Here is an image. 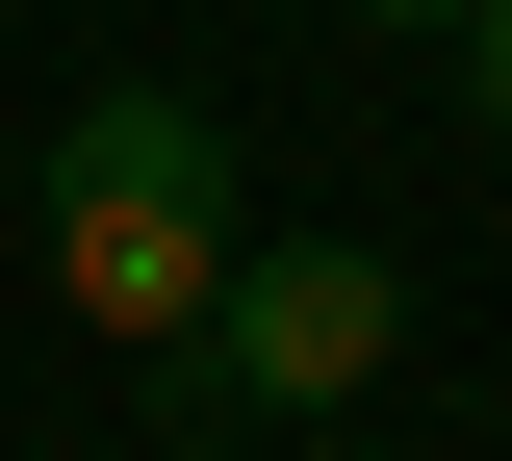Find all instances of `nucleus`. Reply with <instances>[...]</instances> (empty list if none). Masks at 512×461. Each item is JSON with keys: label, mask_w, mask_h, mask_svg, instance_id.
<instances>
[{"label": "nucleus", "mask_w": 512, "mask_h": 461, "mask_svg": "<svg viewBox=\"0 0 512 461\" xmlns=\"http://www.w3.org/2000/svg\"><path fill=\"white\" fill-rule=\"evenodd\" d=\"M128 461H256V436H128Z\"/></svg>", "instance_id": "obj_5"}, {"label": "nucleus", "mask_w": 512, "mask_h": 461, "mask_svg": "<svg viewBox=\"0 0 512 461\" xmlns=\"http://www.w3.org/2000/svg\"><path fill=\"white\" fill-rule=\"evenodd\" d=\"M180 359L231 410H359L384 359H410V257H384V231H231V282H205Z\"/></svg>", "instance_id": "obj_2"}, {"label": "nucleus", "mask_w": 512, "mask_h": 461, "mask_svg": "<svg viewBox=\"0 0 512 461\" xmlns=\"http://www.w3.org/2000/svg\"><path fill=\"white\" fill-rule=\"evenodd\" d=\"M359 26H487V0H359Z\"/></svg>", "instance_id": "obj_4"}, {"label": "nucleus", "mask_w": 512, "mask_h": 461, "mask_svg": "<svg viewBox=\"0 0 512 461\" xmlns=\"http://www.w3.org/2000/svg\"><path fill=\"white\" fill-rule=\"evenodd\" d=\"M231 129H205L180 77H103V103H77L52 129V308L103 333V359H180L205 333V282H231Z\"/></svg>", "instance_id": "obj_1"}, {"label": "nucleus", "mask_w": 512, "mask_h": 461, "mask_svg": "<svg viewBox=\"0 0 512 461\" xmlns=\"http://www.w3.org/2000/svg\"><path fill=\"white\" fill-rule=\"evenodd\" d=\"M461 103H487V129H512V0H487V26H461Z\"/></svg>", "instance_id": "obj_3"}]
</instances>
